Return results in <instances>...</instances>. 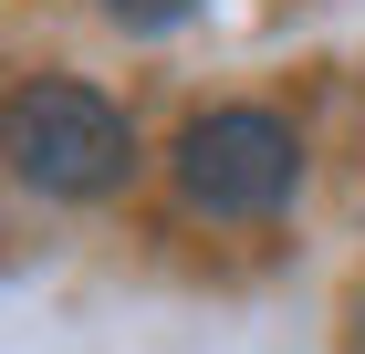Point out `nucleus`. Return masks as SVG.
<instances>
[{
  "instance_id": "obj_1",
  "label": "nucleus",
  "mask_w": 365,
  "mask_h": 354,
  "mask_svg": "<svg viewBox=\"0 0 365 354\" xmlns=\"http://www.w3.org/2000/svg\"><path fill=\"white\" fill-rule=\"evenodd\" d=\"M11 177L42 198H115L136 177V125L94 83H31L11 94Z\"/></svg>"
},
{
  "instance_id": "obj_2",
  "label": "nucleus",
  "mask_w": 365,
  "mask_h": 354,
  "mask_svg": "<svg viewBox=\"0 0 365 354\" xmlns=\"http://www.w3.org/2000/svg\"><path fill=\"white\" fill-rule=\"evenodd\" d=\"M303 188V136L261 105H220L178 136V198L209 219H272Z\"/></svg>"
},
{
  "instance_id": "obj_3",
  "label": "nucleus",
  "mask_w": 365,
  "mask_h": 354,
  "mask_svg": "<svg viewBox=\"0 0 365 354\" xmlns=\"http://www.w3.org/2000/svg\"><path fill=\"white\" fill-rule=\"evenodd\" d=\"M198 0H105V21H125V31H178Z\"/></svg>"
}]
</instances>
